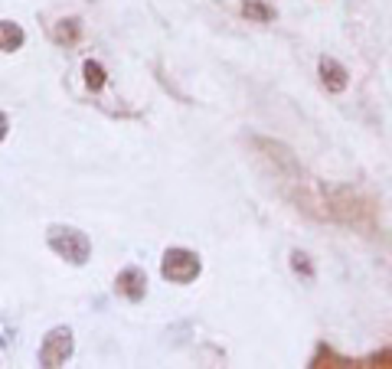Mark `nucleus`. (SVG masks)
I'll use <instances>...</instances> for the list:
<instances>
[{"label": "nucleus", "mask_w": 392, "mask_h": 369, "mask_svg": "<svg viewBox=\"0 0 392 369\" xmlns=\"http://www.w3.org/2000/svg\"><path fill=\"white\" fill-rule=\"evenodd\" d=\"M46 242L69 265H85V261L92 259V242H88V236H85L82 229H75V226H53Z\"/></svg>", "instance_id": "obj_1"}, {"label": "nucleus", "mask_w": 392, "mask_h": 369, "mask_svg": "<svg viewBox=\"0 0 392 369\" xmlns=\"http://www.w3.org/2000/svg\"><path fill=\"white\" fill-rule=\"evenodd\" d=\"M200 255L190 249H167L160 259V274L173 284H190L200 278Z\"/></svg>", "instance_id": "obj_2"}, {"label": "nucleus", "mask_w": 392, "mask_h": 369, "mask_svg": "<svg viewBox=\"0 0 392 369\" xmlns=\"http://www.w3.org/2000/svg\"><path fill=\"white\" fill-rule=\"evenodd\" d=\"M72 330L69 327H53L49 334H46V340H42L40 347V366L53 369V366H65L69 363V356H72Z\"/></svg>", "instance_id": "obj_3"}, {"label": "nucleus", "mask_w": 392, "mask_h": 369, "mask_svg": "<svg viewBox=\"0 0 392 369\" xmlns=\"http://www.w3.org/2000/svg\"><path fill=\"white\" fill-rule=\"evenodd\" d=\"M115 291L121 297H127L131 304H138V301H144V294H148V274L141 272L138 265H127L125 272L115 278Z\"/></svg>", "instance_id": "obj_4"}, {"label": "nucleus", "mask_w": 392, "mask_h": 369, "mask_svg": "<svg viewBox=\"0 0 392 369\" xmlns=\"http://www.w3.org/2000/svg\"><path fill=\"white\" fill-rule=\"evenodd\" d=\"M320 82L327 85V92H343V88H347V69H343L337 59L324 56V59H320Z\"/></svg>", "instance_id": "obj_5"}, {"label": "nucleus", "mask_w": 392, "mask_h": 369, "mask_svg": "<svg viewBox=\"0 0 392 369\" xmlns=\"http://www.w3.org/2000/svg\"><path fill=\"white\" fill-rule=\"evenodd\" d=\"M23 26L13 20H0V49L3 53H13V49H20L23 46Z\"/></svg>", "instance_id": "obj_6"}, {"label": "nucleus", "mask_w": 392, "mask_h": 369, "mask_svg": "<svg viewBox=\"0 0 392 369\" xmlns=\"http://www.w3.org/2000/svg\"><path fill=\"white\" fill-rule=\"evenodd\" d=\"M79 33H82V23L72 17V20H63L59 26H56L53 40H56V43H75V40H79Z\"/></svg>", "instance_id": "obj_7"}, {"label": "nucleus", "mask_w": 392, "mask_h": 369, "mask_svg": "<svg viewBox=\"0 0 392 369\" xmlns=\"http://www.w3.org/2000/svg\"><path fill=\"white\" fill-rule=\"evenodd\" d=\"M82 72H85V85L92 88V92H98V88L105 85V69H102V63L88 59V63L82 65Z\"/></svg>", "instance_id": "obj_8"}, {"label": "nucleus", "mask_w": 392, "mask_h": 369, "mask_svg": "<svg viewBox=\"0 0 392 369\" xmlns=\"http://www.w3.org/2000/svg\"><path fill=\"white\" fill-rule=\"evenodd\" d=\"M245 17H252V20H258V23H268L272 17H275V10L272 7H265L262 0H245Z\"/></svg>", "instance_id": "obj_9"}, {"label": "nucleus", "mask_w": 392, "mask_h": 369, "mask_svg": "<svg viewBox=\"0 0 392 369\" xmlns=\"http://www.w3.org/2000/svg\"><path fill=\"white\" fill-rule=\"evenodd\" d=\"M291 265H295V272H304L311 278V274H314V268H311V261H308V255H301V252H295V255H291Z\"/></svg>", "instance_id": "obj_10"}, {"label": "nucleus", "mask_w": 392, "mask_h": 369, "mask_svg": "<svg viewBox=\"0 0 392 369\" xmlns=\"http://www.w3.org/2000/svg\"><path fill=\"white\" fill-rule=\"evenodd\" d=\"M13 343V327L7 320H0V347H10Z\"/></svg>", "instance_id": "obj_11"}, {"label": "nucleus", "mask_w": 392, "mask_h": 369, "mask_svg": "<svg viewBox=\"0 0 392 369\" xmlns=\"http://www.w3.org/2000/svg\"><path fill=\"white\" fill-rule=\"evenodd\" d=\"M7 131H10V121H7V115H3V111H0V141H3V138H7Z\"/></svg>", "instance_id": "obj_12"}]
</instances>
